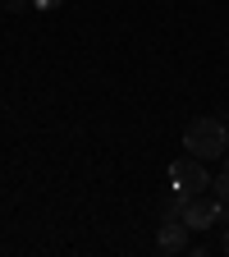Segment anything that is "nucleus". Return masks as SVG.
<instances>
[{
  "instance_id": "nucleus-7",
  "label": "nucleus",
  "mask_w": 229,
  "mask_h": 257,
  "mask_svg": "<svg viewBox=\"0 0 229 257\" xmlns=\"http://www.w3.org/2000/svg\"><path fill=\"white\" fill-rule=\"evenodd\" d=\"M64 0H32V10H42V14H51V10H60Z\"/></svg>"
},
{
  "instance_id": "nucleus-6",
  "label": "nucleus",
  "mask_w": 229,
  "mask_h": 257,
  "mask_svg": "<svg viewBox=\"0 0 229 257\" xmlns=\"http://www.w3.org/2000/svg\"><path fill=\"white\" fill-rule=\"evenodd\" d=\"M211 193H215L220 202H229V170H224L220 179H211Z\"/></svg>"
},
{
  "instance_id": "nucleus-1",
  "label": "nucleus",
  "mask_w": 229,
  "mask_h": 257,
  "mask_svg": "<svg viewBox=\"0 0 229 257\" xmlns=\"http://www.w3.org/2000/svg\"><path fill=\"white\" fill-rule=\"evenodd\" d=\"M183 152H192L197 161H220L229 152V124L220 115H202L183 128Z\"/></svg>"
},
{
  "instance_id": "nucleus-4",
  "label": "nucleus",
  "mask_w": 229,
  "mask_h": 257,
  "mask_svg": "<svg viewBox=\"0 0 229 257\" xmlns=\"http://www.w3.org/2000/svg\"><path fill=\"white\" fill-rule=\"evenodd\" d=\"M156 248L160 252H188V225L183 220H160V230H156Z\"/></svg>"
},
{
  "instance_id": "nucleus-8",
  "label": "nucleus",
  "mask_w": 229,
  "mask_h": 257,
  "mask_svg": "<svg viewBox=\"0 0 229 257\" xmlns=\"http://www.w3.org/2000/svg\"><path fill=\"white\" fill-rule=\"evenodd\" d=\"M5 10L10 14H23V10H32V0H5Z\"/></svg>"
},
{
  "instance_id": "nucleus-5",
  "label": "nucleus",
  "mask_w": 229,
  "mask_h": 257,
  "mask_svg": "<svg viewBox=\"0 0 229 257\" xmlns=\"http://www.w3.org/2000/svg\"><path fill=\"white\" fill-rule=\"evenodd\" d=\"M183 207H188V198L183 193H165V202H160V220H183Z\"/></svg>"
},
{
  "instance_id": "nucleus-9",
  "label": "nucleus",
  "mask_w": 229,
  "mask_h": 257,
  "mask_svg": "<svg viewBox=\"0 0 229 257\" xmlns=\"http://www.w3.org/2000/svg\"><path fill=\"white\" fill-rule=\"evenodd\" d=\"M220 225H229V202H220Z\"/></svg>"
},
{
  "instance_id": "nucleus-3",
  "label": "nucleus",
  "mask_w": 229,
  "mask_h": 257,
  "mask_svg": "<svg viewBox=\"0 0 229 257\" xmlns=\"http://www.w3.org/2000/svg\"><path fill=\"white\" fill-rule=\"evenodd\" d=\"M183 225H188V230H211V225H220V198H215V193H197V198H188Z\"/></svg>"
},
{
  "instance_id": "nucleus-11",
  "label": "nucleus",
  "mask_w": 229,
  "mask_h": 257,
  "mask_svg": "<svg viewBox=\"0 0 229 257\" xmlns=\"http://www.w3.org/2000/svg\"><path fill=\"white\" fill-rule=\"evenodd\" d=\"M220 161H224V170H229V152H224V156H220Z\"/></svg>"
},
{
  "instance_id": "nucleus-2",
  "label": "nucleus",
  "mask_w": 229,
  "mask_h": 257,
  "mask_svg": "<svg viewBox=\"0 0 229 257\" xmlns=\"http://www.w3.org/2000/svg\"><path fill=\"white\" fill-rule=\"evenodd\" d=\"M170 188H174V193H183V198H197V193H206V188H211L206 161H197V156L174 161V166H170Z\"/></svg>"
},
{
  "instance_id": "nucleus-10",
  "label": "nucleus",
  "mask_w": 229,
  "mask_h": 257,
  "mask_svg": "<svg viewBox=\"0 0 229 257\" xmlns=\"http://www.w3.org/2000/svg\"><path fill=\"white\" fill-rule=\"evenodd\" d=\"M220 248H224V252H229V225H224V243H220Z\"/></svg>"
}]
</instances>
